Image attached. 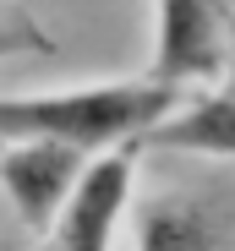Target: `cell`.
Wrapping results in <instances>:
<instances>
[{
	"label": "cell",
	"instance_id": "8",
	"mask_svg": "<svg viewBox=\"0 0 235 251\" xmlns=\"http://www.w3.org/2000/svg\"><path fill=\"white\" fill-rule=\"evenodd\" d=\"M219 88L235 93V33H230V60H224V76H219Z\"/></svg>",
	"mask_w": 235,
	"mask_h": 251
},
{
	"label": "cell",
	"instance_id": "6",
	"mask_svg": "<svg viewBox=\"0 0 235 251\" xmlns=\"http://www.w3.org/2000/svg\"><path fill=\"white\" fill-rule=\"evenodd\" d=\"M208 207L197 202H148V219L137 224V235L148 246H213L224 240V224L203 219Z\"/></svg>",
	"mask_w": 235,
	"mask_h": 251
},
{
	"label": "cell",
	"instance_id": "7",
	"mask_svg": "<svg viewBox=\"0 0 235 251\" xmlns=\"http://www.w3.org/2000/svg\"><path fill=\"white\" fill-rule=\"evenodd\" d=\"M55 38L38 33V22L27 11H0V60L6 55H50Z\"/></svg>",
	"mask_w": 235,
	"mask_h": 251
},
{
	"label": "cell",
	"instance_id": "5",
	"mask_svg": "<svg viewBox=\"0 0 235 251\" xmlns=\"http://www.w3.org/2000/svg\"><path fill=\"white\" fill-rule=\"evenodd\" d=\"M142 148H170V153H203V158H235V93H203V99H181Z\"/></svg>",
	"mask_w": 235,
	"mask_h": 251
},
{
	"label": "cell",
	"instance_id": "3",
	"mask_svg": "<svg viewBox=\"0 0 235 251\" xmlns=\"http://www.w3.org/2000/svg\"><path fill=\"white\" fill-rule=\"evenodd\" d=\"M137 153H142V142H115V148L88 153L82 175L71 180L60 213L50 224V240L55 246L104 251L115 240L121 213H126V202H131V186H137Z\"/></svg>",
	"mask_w": 235,
	"mask_h": 251
},
{
	"label": "cell",
	"instance_id": "1",
	"mask_svg": "<svg viewBox=\"0 0 235 251\" xmlns=\"http://www.w3.org/2000/svg\"><path fill=\"white\" fill-rule=\"evenodd\" d=\"M181 99H186L181 88H164L153 76L93 82V88H66V93H17L0 99V142L55 137L82 153H99L115 142H142Z\"/></svg>",
	"mask_w": 235,
	"mask_h": 251
},
{
	"label": "cell",
	"instance_id": "2",
	"mask_svg": "<svg viewBox=\"0 0 235 251\" xmlns=\"http://www.w3.org/2000/svg\"><path fill=\"white\" fill-rule=\"evenodd\" d=\"M235 33V0H159V38L142 76L164 88H208L224 76Z\"/></svg>",
	"mask_w": 235,
	"mask_h": 251
},
{
	"label": "cell",
	"instance_id": "4",
	"mask_svg": "<svg viewBox=\"0 0 235 251\" xmlns=\"http://www.w3.org/2000/svg\"><path fill=\"white\" fill-rule=\"evenodd\" d=\"M88 153L55 142V137H17V142H0V186H6L11 207L22 213L27 229L50 235L60 202L71 191V180L82 175Z\"/></svg>",
	"mask_w": 235,
	"mask_h": 251
}]
</instances>
